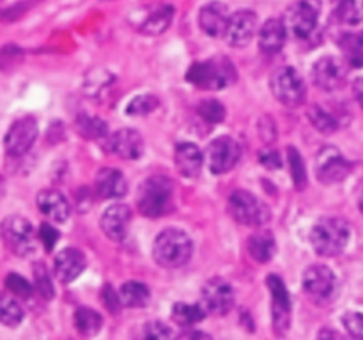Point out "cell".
I'll return each instance as SVG.
<instances>
[{
	"label": "cell",
	"mask_w": 363,
	"mask_h": 340,
	"mask_svg": "<svg viewBox=\"0 0 363 340\" xmlns=\"http://www.w3.org/2000/svg\"><path fill=\"white\" fill-rule=\"evenodd\" d=\"M53 269H55V275L60 282H73L85 269L84 254L80 250H77V248H64L62 251L57 254L55 262H53Z\"/></svg>",
	"instance_id": "obj_19"
},
{
	"label": "cell",
	"mask_w": 363,
	"mask_h": 340,
	"mask_svg": "<svg viewBox=\"0 0 363 340\" xmlns=\"http://www.w3.org/2000/svg\"><path fill=\"white\" fill-rule=\"evenodd\" d=\"M130 222H131L130 208L124 204H113L103 212L101 229L110 239L121 241L126 237Z\"/></svg>",
	"instance_id": "obj_18"
},
{
	"label": "cell",
	"mask_w": 363,
	"mask_h": 340,
	"mask_svg": "<svg viewBox=\"0 0 363 340\" xmlns=\"http://www.w3.org/2000/svg\"><path fill=\"white\" fill-rule=\"evenodd\" d=\"M23 321V308L11 294H0V324L14 328Z\"/></svg>",
	"instance_id": "obj_30"
},
{
	"label": "cell",
	"mask_w": 363,
	"mask_h": 340,
	"mask_svg": "<svg viewBox=\"0 0 363 340\" xmlns=\"http://www.w3.org/2000/svg\"><path fill=\"white\" fill-rule=\"evenodd\" d=\"M269 293H272V319L273 329L277 335H286L291 324V298L286 283L277 275H269L266 278Z\"/></svg>",
	"instance_id": "obj_10"
},
{
	"label": "cell",
	"mask_w": 363,
	"mask_h": 340,
	"mask_svg": "<svg viewBox=\"0 0 363 340\" xmlns=\"http://www.w3.org/2000/svg\"><path fill=\"white\" fill-rule=\"evenodd\" d=\"M197 112L206 123L211 124L222 123L223 117H225V108H223L222 103L216 101V99H206V101H202L201 105L197 106Z\"/></svg>",
	"instance_id": "obj_38"
},
{
	"label": "cell",
	"mask_w": 363,
	"mask_h": 340,
	"mask_svg": "<svg viewBox=\"0 0 363 340\" xmlns=\"http://www.w3.org/2000/svg\"><path fill=\"white\" fill-rule=\"evenodd\" d=\"M121 303L130 308L145 307L149 301V289L140 282H126L121 287Z\"/></svg>",
	"instance_id": "obj_29"
},
{
	"label": "cell",
	"mask_w": 363,
	"mask_h": 340,
	"mask_svg": "<svg viewBox=\"0 0 363 340\" xmlns=\"http://www.w3.org/2000/svg\"><path fill=\"white\" fill-rule=\"evenodd\" d=\"M307 117L312 123V126L318 131H321V133H333L339 128V123H337L335 117L318 105L311 106V110L307 112Z\"/></svg>",
	"instance_id": "obj_34"
},
{
	"label": "cell",
	"mask_w": 363,
	"mask_h": 340,
	"mask_svg": "<svg viewBox=\"0 0 363 340\" xmlns=\"http://www.w3.org/2000/svg\"><path fill=\"white\" fill-rule=\"evenodd\" d=\"M272 92L286 106H300L305 99V84L296 69L280 67L272 76Z\"/></svg>",
	"instance_id": "obj_7"
},
{
	"label": "cell",
	"mask_w": 363,
	"mask_h": 340,
	"mask_svg": "<svg viewBox=\"0 0 363 340\" xmlns=\"http://www.w3.org/2000/svg\"><path fill=\"white\" fill-rule=\"evenodd\" d=\"M319 21V4L315 0H300L287 11V27L298 39L311 38Z\"/></svg>",
	"instance_id": "obj_13"
},
{
	"label": "cell",
	"mask_w": 363,
	"mask_h": 340,
	"mask_svg": "<svg viewBox=\"0 0 363 340\" xmlns=\"http://www.w3.org/2000/svg\"><path fill=\"white\" fill-rule=\"evenodd\" d=\"M38 208L48 220L57 223H62L69 218V202L60 191L57 190H43L38 195Z\"/></svg>",
	"instance_id": "obj_21"
},
{
	"label": "cell",
	"mask_w": 363,
	"mask_h": 340,
	"mask_svg": "<svg viewBox=\"0 0 363 340\" xmlns=\"http://www.w3.org/2000/svg\"><path fill=\"white\" fill-rule=\"evenodd\" d=\"M206 314L225 315L234 307V290L223 278H211L202 289V303Z\"/></svg>",
	"instance_id": "obj_14"
},
{
	"label": "cell",
	"mask_w": 363,
	"mask_h": 340,
	"mask_svg": "<svg viewBox=\"0 0 363 340\" xmlns=\"http://www.w3.org/2000/svg\"><path fill=\"white\" fill-rule=\"evenodd\" d=\"M128 191L126 177L121 170L101 169L96 176V193L101 198H121Z\"/></svg>",
	"instance_id": "obj_22"
},
{
	"label": "cell",
	"mask_w": 363,
	"mask_h": 340,
	"mask_svg": "<svg viewBox=\"0 0 363 340\" xmlns=\"http://www.w3.org/2000/svg\"><path fill=\"white\" fill-rule=\"evenodd\" d=\"M174 20V7L162 6L147 16V20L140 25V32L145 35H160L170 27Z\"/></svg>",
	"instance_id": "obj_26"
},
{
	"label": "cell",
	"mask_w": 363,
	"mask_h": 340,
	"mask_svg": "<svg viewBox=\"0 0 363 340\" xmlns=\"http://www.w3.org/2000/svg\"><path fill=\"white\" fill-rule=\"evenodd\" d=\"M158 105H160V101L155 94H138V96H135L130 103H128L126 113L128 115H133V117L147 115V113H151L152 110L158 108Z\"/></svg>",
	"instance_id": "obj_36"
},
{
	"label": "cell",
	"mask_w": 363,
	"mask_h": 340,
	"mask_svg": "<svg viewBox=\"0 0 363 340\" xmlns=\"http://www.w3.org/2000/svg\"><path fill=\"white\" fill-rule=\"evenodd\" d=\"M32 4H34L32 0H25V2H20V4H16V6H11V7H7V9L0 11V20L2 21L18 20L20 16H23L25 11H27Z\"/></svg>",
	"instance_id": "obj_43"
},
{
	"label": "cell",
	"mask_w": 363,
	"mask_h": 340,
	"mask_svg": "<svg viewBox=\"0 0 363 340\" xmlns=\"http://www.w3.org/2000/svg\"><path fill=\"white\" fill-rule=\"evenodd\" d=\"M74 326H77L78 333L84 336H94L98 335L99 329L103 326L101 315L96 310L89 307H80L74 312Z\"/></svg>",
	"instance_id": "obj_28"
},
{
	"label": "cell",
	"mask_w": 363,
	"mask_h": 340,
	"mask_svg": "<svg viewBox=\"0 0 363 340\" xmlns=\"http://www.w3.org/2000/svg\"><path fill=\"white\" fill-rule=\"evenodd\" d=\"M202 163H204V156L195 144L183 142L176 147V166L181 176L194 179L201 174Z\"/></svg>",
	"instance_id": "obj_23"
},
{
	"label": "cell",
	"mask_w": 363,
	"mask_h": 340,
	"mask_svg": "<svg viewBox=\"0 0 363 340\" xmlns=\"http://www.w3.org/2000/svg\"><path fill=\"white\" fill-rule=\"evenodd\" d=\"M339 46L351 67H363V32H350L339 39Z\"/></svg>",
	"instance_id": "obj_27"
},
{
	"label": "cell",
	"mask_w": 363,
	"mask_h": 340,
	"mask_svg": "<svg viewBox=\"0 0 363 340\" xmlns=\"http://www.w3.org/2000/svg\"><path fill=\"white\" fill-rule=\"evenodd\" d=\"M354 91H357L358 101H360L363 105V78H362V80L357 81V85H354Z\"/></svg>",
	"instance_id": "obj_48"
},
{
	"label": "cell",
	"mask_w": 363,
	"mask_h": 340,
	"mask_svg": "<svg viewBox=\"0 0 363 340\" xmlns=\"http://www.w3.org/2000/svg\"><path fill=\"white\" fill-rule=\"evenodd\" d=\"M241 147L234 138L218 137L208 147V165L211 172L225 174L240 162Z\"/></svg>",
	"instance_id": "obj_15"
},
{
	"label": "cell",
	"mask_w": 363,
	"mask_h": 340,
	"mask_svg": "<svg viewBox=\"0 0 363 340\" xmlns=\"http://www.w3.org/2000/svg\"><path fill=\"white\" fill-rule=\"evenodd\" d=\"M315 340H357V339H353V336H351V339H347V336L340 335V333L335 332V329L325 328L318 333V339Z\"/></svg>",
	"instance_id": "obj_46"
},
{
	"label": "cell",
	"mask_w": 363,
	"mask_h": 340,
	"mask_svg": "<svg viewBox=\"0 0 363 340\" xmlns=\"http://www.w3.org/2000/svg\"><path fill=\"white\" fill-rule=\"evenodd\" d=\"M144 340H177L176 332L162 321H151L144 326L142 332Z\"/></svg>",
	"instance_id": "obj_37"
},
{
	"label": "cell",
	"mask_w": 363,
	"mask_h": 340,
	"mask_svg": "<svg viewBox=\"0 0 363 340\" xmlns=\"http://www.w3.org/2000/svg\"><path fill=\"white\" fill-rule=\"evenodd\" d=\"M335 16L340 23L357 25L363 18V4L362 0H340L337 6Z\"/></svg>",
	"instance_id": "obj_33"
},
{
	"label": "cell",
	"mask_w": 363,
	"mask_h": 340,
	"mask_svg": "<svg viewBox=\"0 0 363 340\" xmlns=\"http://www.w3.org/2000/svg\"><path fill=\"white\" fill-rule=\"evenodd\" d=\"M206 317V310L201 305L176 303L172 308V319L179 326H194Z\"/></svg>",
	"instance_id": "obj_31"
},
{
	"label": "cell",
	"mask_w": 363,
	"mask_h": 340,
	"mask_svg": "<svg viewBox=\"0 0 363 340\" xmlns=\"http://www.w3.org/2000/svg\"><path fill=\"white\" fill-rule=\"evenodd\" d=\"M303 289L308 296L318 303L332 300L337 289V278L330 268L323 264H314L305 271Z\"/></svg>",
	"instance_id": "obj_12"
},
{
	"label": "cell",
	"mask_w": 363,
	"mask_h": 340,
	"mask_svg": "<svg viewBox=\"0 0 363 340\" xmlns=\"http://www.w3.org/2000/svg\"><path fill=\"white\" fill-rule=\"evenodd\" d=\"M194 251L190 236L181 229H165L158 234L152 246V257L163 268H181L186 264Z\"/></svg>",
	"instance_id": "obj_2"
},
{
	"label": "cell",
	"mask_w": 363,
	"mask_h": 340,
	"mask_svg": "<svg viewBox=\"0 0 363 340\" xmlns=\"http://www.w3.org/2000/svg\"><path fill=\"white\" fill-rule=\"evenodd\" d=\"M351 229L342 218H323L312 227L311 244L314 251L323 257H335L342 254L350 243Z\"/></svg>",
	"instance_id": "obj_1"
},
{
	"label": "cell",
	"mask_w": 363,
	"mask_h": 340,
	"mask_svg": "<svg viewBox=\"0 0 363 340\" xmlns=\"http://www.w3.org/2000/svg\"><path fill=\"white\" fill-rule=\"evenodd\" d=\"M6 287L9 293H13L18 298H28L32 294V287L23 276L16 275V273H9L6 278Z\"/></svg>",
	"instance_id": "obj_40"
},
{
	"label": "cell",
	"mask_w": 363,
	"mask_h": 340,
	"mask_svg": "<svg viewBox=\"0 0 363 340\" xmlns=\"http://www.w3.org/2000/svg\"><path fill=\"white\" fill-rule=\"evenodd\" d=\"M284 42H286V25L282 20H272L266 21L264 25L259 30V46L264 53L273 55V53H279L282 50Z\"/></svg>",
	"instance_id": "obj_24"
},
{
	"label": "cell",
	"mask_w": 363,
	"mask_h": 340,
	"mask_svg": "<svg viewBox=\"0 0 363 340\" xmlns=\"http://www.w3.org/2000/svg\"><path fill=\"white\" fill-rule=\"evenodd\" d=\"M287 162H289L291 166V176H293L294 188L296 190H305L307 188V169H305V163L300 151L294 147L287 149Z\"/></svg>",
	"instance_id": "obj_35"
},
{
	"label": "cell",
	"mask_w": 363,
	"mask_h": 340,
	"mask_svg": "<svg viewBox=\"0 0 363 340\" xmlns=\"http://www.w3.org/2000/svg\"><path fill=\"white\" fill-rule=\"evenodd\" d=\"M358 208H360V211H362V215H363V191H362V195H360V200H358Z\"/></svg>",
	"instance_id": "obj_49"
},
{
	"label": "cell",
	"mask_w": 363,
	"mask_h": 340,
	"mask_svg": "<svg viewBox=\"0 0 363 340\" xmlns=\"http://www.w3.org/2000/svg\"><path fill=\"white\" fill-rule=\"evenodd\" d=\"M186 340H213L208 333H202V332H194Z\"/></svg>",
	"instance_id": "obj_47"
},
{
	"label": "cell",
	"mask_w": 363,
	"mask_h": 340,
	"mask_svg": "<svg viewBox=\"0 0 363 340\" xmlns=\"http://www.w3.org/2000/svg\"><path fill=\"white\" fill-rule=\"evenodd\" d=\"M347 80V67L340 59L332 55L321 57L312 66V81L321 91L333 92L344 87Z\"/></svg>",
	"instance_id": "obj_9"
},
{
	"label": "cell",
	"mask_w": 363,
	"mask_h": 340,
	"mask_svg": "<svg viewBox=\"0 0 363 340\" xmlns=\"http://www.w3.org/2000/svg\"><path fill=\"white\" fill-rule=\"evenodd\" d=\"M186 80L204 91H220L236 80V71L227 59L197 62L188 69Z\"/></svg>",
	"instance_id": "obj_4"
},
{
	"label": "cell",
	"mask_w": 363,
	"mask_h": 340,
	"mask_svg": "<svg viewBox=\"0 0 363 340\" xmlns=\"http://www.w3.org/2000/svg\"><path fill=\"white\" fill-rule=\"evenodd\" d=\"M259 162L266 166V169H279L282 165V158L277 151H261L259 154Z\"/></svg>",
	"instance_id": "obj_45"
},
{
	"label": "cell",
	"mask_w": 363,
	"mask_h": 340,
	"mask_svg": "<svg viewBox=\"0 0 363 340\" xmlns=\"http://www.w3.org/2000/svg\"><path fill=\"white\" fill-rule=\"evenodd\" d=\"M174 184L167 176H151L138 188V209L149 218H158L172 209Z\"/></svg>",
	"instance_id": "obj_3"
},
{
	"label": "cell",
	"mask_w": 363,
	"mask_h": 340,
	"mask_svg": "<svg viewBox=\"0 0 363 340\" xmlns=\"http://www.w3.org/2000/svg\"><path fill=\"white\" fill-rule=\"evenodd\" d=\"M103 301H105L106 308H108L110 312H117L121 305H123L121 303V296L119 294H116V290H113L110 285L103 287Z\"/></svg>",
	"instance_id": "obj_44"
},
{
	"label": "cell",
	"mask_w": 363,
	"mask_h": 340,
	"mask_svg": "<svg viewBox=\"0 0 363 340\" xmlns=\"http://www.w3.org/2000/svg\"><path fill=\"white\" fill-rule=\"evenodd\" d=\"M255 30H257V16L252 11L243 9L229 18L223 38L234 48H243L252 41Z\"/></svg>",
	"instance_id": "obj_16"
},
{
	"label": "cell",
	"mask_w": 363,
	"mask_h": 340,
	"mask_svg": "<svg viewBox=\"0 0 363 340\" xmlns=\"http://www.w3.org/2000/svg\"><path fill=\"white\" fill-rule=\"evenodd\" d=\"M0 236H2L4 244L14 255L27 257L28 254L35 250L34 227L23 216H7L0 225Z\"/></svg>",
	"instance_id": "obj_6"
},
{
	"label": "cell",
	"mask_w": 363,
	"mask_h": 340,
	"mask_svg": "<svg viewBox=\"0 0 363 340\" xmlns=\"http://www.w3.org/2000/svg\"><path fill=\"white\" fill-rule=\"evenodd\" d=\"M38 123L34 117H21L14 120L4 138V147L9 156H23L38 140Z\"/></svg>",
	"instance_id": "obj_11"
},
{
	"label": "cell",
	"mask_w": 363,
	"mask_h": 340,
	"mask_svg": "<svg viewBox=\"0 0 363 340\" xmlns=\"http://www.w3.org/2000/svg\"><path fill=\"white\" fill-rule=\"evenodd\" d=\"M39 239L45 244L46 250L52 251L53 246L57 244V241H59V230L53 225H50V223H43L41 229H39Z\"/></svg>",
	"instance_id": "obj_42"
},
{
	"label": "cell",
	"mask_w": 363,
	"mask_h": 340,
	"mask_svg": "<svg viewBox=\"0 0 363 340\" xmlns=\"http://www.w3.org/2000/svg\"><path fill=\"white\" fill-rule=\"evenodd\" d=\"M110 151L123 159H137L144 151V140L138 131L124 128L116 131L110 138Z\"/></svg>",
	"instance_id": "obj_20"
},
{
	"label": "cell",
	"mask_w": 363,
	"mask_h": 340,
	"mask_svg": "<svg viewBox=\"0 0 363 340\" xmlns=\"http://www.w3.org/2000/svg\"><path fill=\"white\" fill-rule=\"evenodd\" d=\"M77 131L89 140H96V138L105 137L108 128H106L105 120L99 119V117L80 115L77 119Z\"/></svg>",
	"instance_id": "obj_32"
},
{
	"label": "cell",
	"mask_w": 363,
	"mask_h": 340,
	"mask_svg": "<svg viewBox=\"0 0 363 340\" xmlns=\"http://www.w3.org/2000/svg\"><path fill=\"white\" fill-rule=\"evenodd\" d=\"M248 251L257 262H269L277 251L275 237L272 232H255L248 239Z\"/></svg>",
	"instance_id": "obj_25"
},
{
	"label": "cell",
	"mask_w": 363,
	"mask_h": 340,
	"mask_svg": "<svg viewBox=\"0 0 363 340\" xmlns=\"http://www.w3.org/2000/svg\"><path fill=\"white\" fill-rule=\"evenodd\" d=\"M342 322L353 339L363 340V314H358V312H347V314L344 315Z\"/></svg>",
	"instance_id": "obj_41"
},
{
	"label": "cell",
	"mask_w": 363,
	"mask_h": 340,
	"mask_svg": "<svg viewBox=\"0 0 363 340\" xmlns=\"http://www.w3.org/2000/svg\"><path fill=\"white\" fill-rule=\"evenodd\" d=\"M353 170V165L340 154V151L333 145H326L319 151L315 159V176L321 183L335 184L346 179Z\"/></svg>",
	"instance_id": "obj_8"
},
{
	"label": "cell",
	"mask_w": 363,
	"mask_h": 340,
	"mask_svg": "<svg viewBox=\"0 0 363 340\" xmlns=\"http://www.w3.org/2000/svg\"><path fill=\"white\" fill-rule=\"evenodd\" d=\"M229 212L238 223L247 227H261L272 218L268 205L261 198L245 190H238L230 195Z\"/></svg>",
	"instance_id": "obj_5"
},
{
	"label": "cell",
	"mask_w": 363,
	"mask_h": 340,
	"mask_svg": "<svg viewBox=\"0 0 363 340\" xmlns=\"http://www.w3.org/2000/svg\"><path fill=\"white\" fill-rule=\"evenodd\" d=\"M229 18V9H227L225 4L218 2V0L206 4L199 11V25L211 38H218V35L225 34Z\"/></svg>",
	"instance_id": "obj_17"
},
{
	"label": "cell",
	"mask_w": 363,
	"mask_h": 340,
	"mask_svg": "<svg viewBox=\"0 0 363 340\" xmlns=\"http://www.w3.org/2000/svg\"><path fill=\"white\" fill-rule=\"evenodd\" d=\"M34 283L38 293L41 294L45 300H52L53 294H55V289H53V282L50 278V273L46 271L45 264H35L34 268Z\"/></svg>",
	"instance_id": "obj_39"
}]
</instances>
